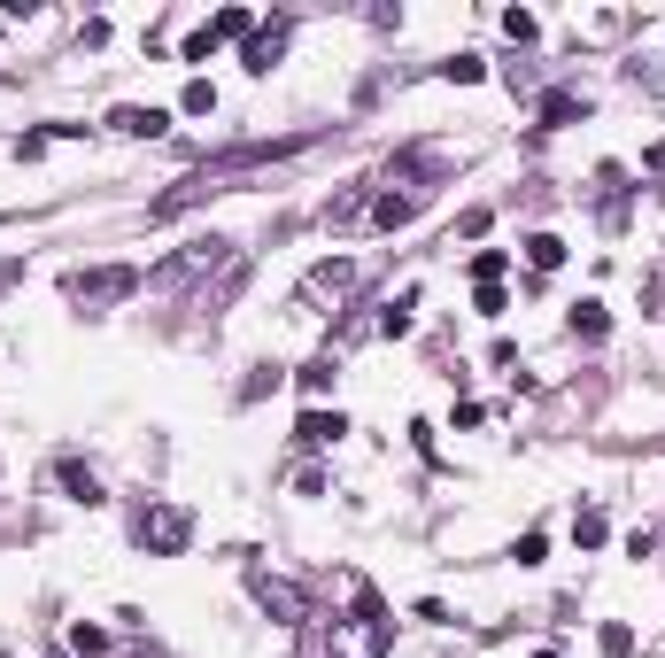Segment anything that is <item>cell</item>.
I'll use <instances>...</instances> for the list:
<instances>
[{"label":"cell","instance_id":"obj_14","mask_svg":"<svg viewBox=\"0 0 665 658\" xmlns=\"http://www.w3.org/2000/svg\"><path fill=\"white\" fill-rule=\"evenodd\" d=\"M209 39L225 47V39H256V16L248 8H225V16H209Z\"/></svg>","mask_w":665,"mask_h":658},{"label":"cell","instance_id":"obj_24","mask_svg":"<svg viewBox=\"0 0 665 658\" xmlns=\"http://www.w3.org/2000/svg\"><path fill=\"white\" fill-rule=\"evenodd\" d=\"M503 31H511V39H519V47H526V39H534V31H542V24H534L526 8H511V16H503Z\"/></svg>","mask_w":665,"mask_h":658},{"label":"cell","instance_id":"obj_2","mask_svg":"<svg viewBox=\"0 0 665 658\" xmlns=\"http://www.w3.org/2000/svg\"><path fill=\"white\" fill-rule=\"evenodd\" d=\"M132 542H140L147 558H178V550L194 542V519H186L178 504H147L140 519H132Z\"/></svg>","mask_w":665,"mask_h":658},{"label":"cell","instance_id":"obj_10","mask_svg":"<svg viewBox=\"0 0 665 658\" xmlns=\"http://www.w3.org/2000/svg\"><path fill=\"white\" fill-rule=\"evenodd\" d=\"M410 310H418V287H403V295H395V302H387V310H379V333H387V341H403V333L418 326Z\"/></svg>","mask_w":665,"mask_h":658},{"label":"cell","instance_id":"obj_19","mask_svg":"<svg viewBox=\"0 0 665 658\" xmlns=\"http://www.w3.org/2000/svg\"><path fill=\"white\" fill-rule=\"evenodd\" d=\"M294 380H302V395H325V388H333V357H310Z\"/></svg>","mask_w":665,"mask_h":658},{"label":"cell","instance_id":"obj_1","mask_svg":"<svg viewBox=\"0 0 665 658\" xmlns=\"http://www.w3.org/2000/svg\"><path fill=\"white\" fill-rule=\"evenodd\" d=\"M78 310H109V302H132L140 295V264H101V271H70L62 279Z\"/></svg>","mask_w":665,"mask_h":658},{"label":"cell","instance_id":"obj_11","mask_svg":"<svg viewBox=\"0 0 665 658\" xmlns=\"http://www.w3.org/2000/svg\"><path fill=\"white\" fill-rule=\"evenodd\" d=\"M565 326H573V341H604V333H611V310H604V302H573V318H565Z\"/></svg>","mask_w":665,"mask_h":658},{"label":"cell","instance_id":"obj_15","mask_svg":"<svg viewBox=\"0 0 665 658\" xmlns=\"http://www.w3.org/2000/svg\"><path fill=\"white\" fill-rule=\"evenodd\" d=\"M503 271H511V248H480V256H472V279H480V287H503Z\"/></svg>","mask_w":665,"mask_h":658},{"label":"cell","instance_id":"obj_4","mask_svg":"<svg viewBox=\"0 0 665 658\" xmlns=\"http://www.w3.org/2000/svg\"><path fill=\"white\" fill-rule=\"evenodd\" d=\"M109 124L124 132V140H163V132H171V109H140V101H124Z\"/></svg>","mask_w":665,"mask_h":658},{"label":"cell","instance_id":"obj_17","mask_svg":"<svg viewBox=\"0 0 665 658\" xmlns=\"http://www.w3.org/2000/svg\"><path fill=\"white\" fill-rule=\"evenodd\" d=\"M178 109H186V117H217V86H209V78H194V86L178 93Z\"/></svg>","mask_w":665,"mask_h":658},{"label":"cell","instance_id":"obj_25","mask_svg":"<svg viewBox=\"0 0 665 658\" xmlns=\"http://www.w3.org/2000/svg\"><path fill=\"white\" fill-rule=\"evenodd\" d=\"M16 279H24V256H0V295H8Z\"/></svg>","mask_w":665,"mask_h":658},{"label":"cell","instance_id":"obj_23","mask_svg":"<svg viewBox=\"0 0 665 658\" xmlns=\"http://www.w3.org/2000/svg\"><path fill=\"white\" fill-rule=\"evenodd\" d=\"M511 558H519V566H542V558H550V535H519V550H511Z\"/></svg>","mask_w":665,"mask_h":658},{"label":"cell","instance_id":"obj_3","mask_svg":"<svg viewBox=\"0 0 665 658\" xmlns=\"http://www.w3.org/2000/svg\"><path fill=\"white\" fill-rule=\"evenodd\" d=\"M387 635H395V620L356 612V620H341V628H333V658H387Z\"/></svg>","mask_w":665,"mask_h":658},{"label":"cell","instance_id":"obj_7","mask_svg":"<svg viewBox=\"0 0 665 658\" xmlns=\"http://www.w3.org/2000/svg\"><path fill=\"white\" fill-rule=\"evenodd\" d=\"M248 589H256L263 612H279V620H302V589H294V581H271V573H256Z\"/></svg>","mask_w":665,"mask_h":658},{"label":"cell","instance_id":"obj_6","mask_svg":"<svg viewBox=\"0 0 665 658\" xmlns=\"http://www.w3.org/2000/svg\"><path fill=\"white\" fill-rule=\"evenodd\" d=\"M279 55H287V24H263L240 62H248V78H271V62H279Z\"/></svg>","mask_w":665,"mask_h":658},{"label":"cell","instance_id":"obj_12","mask_svg":"<svg viewBox=\"0 0 665 658\" xmlns=\"http://www.w3.org/2000/svg\"><path fill=\"white\" fill-rule=\"evenodd\" d=\"M410 217H418V194H379V202H372V225H387V233L410 225Z\"/></svg>","mask_w":665,"mask_h":658},{"label":"cell","instance_id":"obj_26","mask_svg":"<svg viewBox=\"0 0 665 658\" xmlns=\"http://www.w3.org/2000/svg\"><path fill=\"white\" fill-rule=\"evenodd\" d=\"M534 658H557V651H534Z\"/></svg>","mask_w":665,"mask_h":658},{"label":"cell","instance_id":"obj_8","mask_svg":"<svg viewBox=\"0 0 665 658\" xmlns=\"http://www.w3.org/2000/svg\"><path fill=\"white\" fill-rule=\"evenodd\" d=\"M341 434H348L341 411H302V419H294V442L302 449H325V442H341Z\"/></svg>","mask_w":665,"mask_h":658},{"label":"cell","instance_id":"obj_20","mask_svg":"<svg viewBox=\"0 0 665 658\" xmlns=\"http://www.w3.org/2000/svg\"><path fill=\"white\" fill-rule=\"evenodd\" d=\"M441 78H457V86H480V78H488V62H480V55H457V62H441Z\"/></svg>","mask_w":665,"mask_h":658},{"label":"cell","instance_id":"obj_18","mask_svg":"<svg viewBox=\"0 0 665 658\" xmlns=\"http://www.w3.org/2000/svg\"><path fill=\"white\" fill-rule=\"evenodd\" d=\"M604 535H611V527H604V511L588 504V511L573 519V542H580V550H604Z\"/></svg>","mask_w":665,"mask_h":658},{"label":"cell","instance_id":"obj_5","mask_svg":"<svg viewBox=\"0 0 665 658\" xmlns=\"http://www.w3.org/2000/svg\"><path fill=\"white\" fill-rule=\"evenodd\" d=\"M55 480H62V496H70V504H86V511L109 504V496H101V480H93V465H78V457H62Z\"/></svg>","mask_w":665,"mask_h":658},{"label":"cell","instance_id":"obj_16","mask_svg":"<svg viewBox=\"0 0 665 658\" xmlns=\"http://www.w3.org/2000/svg\"><path fill=\"white\" fill-rule=\"evenodd\" d=\"M526 264H534V271H557V264H565V240H557V233H534V240H526Z\"/></svg>","mask_w":665,"mask_h":658},{"label":"cell","instance_id":"obj_13","mask_svg":"<svg viewBox=\"0 0 665 658\" xmlns=\"http://www.w3.org/2000/svg\"><path fill=\"white\" fill-rule=\"evenodd\" d=\"M580 109H588V101H580V93H565V86H557V93H542V132H557V124H573Z\"/></svg>","mask_w":665,"mask_h":658},{"label":"cell","instance_id":"obj_22","mask_svg":"<svg viewBox=\"0 0 665 658\" xmlns=\"http://www.w3.org/2000/svg\"><path fill=\"white\" fill-rule=\"evenodd\" d=\"M596 643H604V651H611V658H627V651H635V628H627V620H611V628H604V635H596Z\"/></svg>","mask_w":665,"mask_h":658},{"label":"cell","instance_id":"obj_21","mask_svg":"<svg viewBox=\"0 0 665 658\" xmlns=\"http://www.w3.org/2000/svg\"><path fill=\"white\" fill-rule=\"evenodd\" d=\"M70 651H78V658H101V651H109V635H101V628H86V620H78V628H70Z\"/></svg>","mask_w":665,"mask_h":658},{"label":"cell","instance_id":"obj_9","mask_svg":"<svg viewBox=\"0 0 665 658\" xmlns=\"http://www.w3.org/2000/svg\"><path fill=\"white\" fill-rule=\"evenodd\" d=\"M348 287H356V264H348V256H333V264H318L302 279V295H348Z\"/></svg>","mask_w":665,"mask_h":658}]
</instances>
